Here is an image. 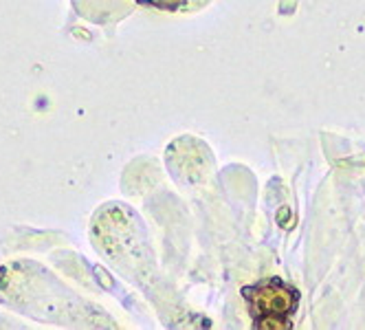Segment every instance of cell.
Returning a JSON list of instances; mask_svg holds the SVG:
<instances>
[{
	"label": "cell",
	"mask_w": 365,
	"mask_h": 330,
	"mask_svg": "<svg viewBox=\"0 0 365 330\" xmlns=\"http://www.w3.org/2000/svg\"><path fill=\"white\" fill-rule=\"evenodd\" d=\"M242 295L257 328L282 330L293 326V315L299 306V291L277 277L242 289Z\"/></svg>",
	"instance_id": "cell-1"
}]
</instances>
